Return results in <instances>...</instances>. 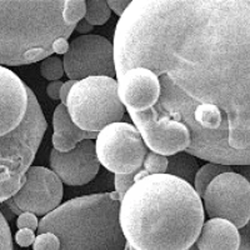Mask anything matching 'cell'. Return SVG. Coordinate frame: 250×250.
Instances as JSON below:
<instances>
[{
  "label": "cell",
  "mask_w": 250,
  "mask_h": 250,
  "mask_svg": "<svg viewBox=\"0 0 250 250\" xmlns=\"http://www.w3.org/2000/svg\"><path fill=\"white\" fill-rule=\"evenodd\" d=\"M113 46L117 80L133 68L159 78L148 111L189 129L185 153L250 165V0H133Z\"/></svg>",
  "instance_id": "cell-1"
},
{
  "label": "cell",
  "mask_w": 250,
  "mask_h": 250,
  "mask_svg": "<svg viewBox=\"0 0 250 250\" xmlns=\"http://www.w3.org/2000/svg\"><path fill=\"white\" fill-rule=\"evenodd\" d=\"M120 227L137 250H189L205 223L203 200L193 185L169 175L145 176L120 203Z\"/></svg>",
  "instance_id": "cell-2"
},
{
  "label": "cell",
  "mask_w": 250,
  "mask_h": 250,
  "mask_svg": "<svg viewBox=\"0 0 250 250\" xmlns=\"http://www.w3.org/2000/svg\"><path fill=\"white\" fill-rule=\"evenodd\" d=\"M46 128L33 90L14 71L0 65V182L25 176Z\"/></svg>",
  "instance_id": "cell-3"
},
{
  "label": "cell",
  "mask_w": 250,
  "mask_h": 250,
  "mask_svg": "<svg viewBox=\"0 0 250 250\" xmlns=\"http://www.w3.org/2000/svg\"><path fill=\"white\" fill-rule=\"evenodd\" d=\"M64 1L0 0V65H26L51 57L55 42L68 39L77 28L62 18Z\"/></svg>",
  "instance_id": "cell-4"
},
{
  "label": "cell",
  "mask_w": 250,
  "mask_h": 250,
  "mask_svg": "<svg viewBox=\"0 0 250 250\" xmlns=\"http://www.w3.org/2000/svg\"><path fill=\"white\" fill-rule=\"evenodd\" d=\"M122 196L117 191L91 194L68 200L42 218L38 235L53 233L60 250H124L120 227Z\"/></svg>",
  "instance_id": "cell-5"
},
{
  "label": "cell",
  "mask_w": 250,
  "mask_h": 250,
  "mask_svg": "<svg viewBox=\"0 0 250 250\" xmlns=\"http://www.w3.org/2000/svg\"><path fill=\"white\" fill-rule=\"evenodd\" d=\"M65 106L77 126L97 134L119 123L126 111L118 94V80L109 77H91L75 83Z\"/></svg>",
  "instance_id": "cell-6"
},
{
  "label": "cell",
  "mask_w": 250,
  "mask_h": 250,
  "mask_svg": "<svg viewBox=\"0 0 250 250\" xmlns=\"http://www.w3.org/2000/svg\"><path fill=\"white\" fill-rule=\"evenodd\" d=\"M98 160L115 174H133L142 169L149 149L133 124L119 122L103 129L95 140Z\"/></svg>",
  "instance_id": "cell-7"
},
{
  "label": "cell",
  "mask_w": 250,
  "mask_h": 250,
  "mask_svg": "<svg viewBox=\"0 0 250 250\" xmlns=\"http://www.w3.org/2000/svg\"><path fill=\"white\" fill-rule=\"evenodd\" d=\"M202 200L210 219H224L238 229L250 222V184L236 171L216 176L208 185Z\"/></svg>",
  "instance_id": "cell-8"
},
{
  "label": "cell",
  "mask_w": 250,
  "mask_h": 250,
  "mask_svg": "<svg viewBox=\"0 0 250 250\" xmlns=\"http://www.w3.org/2000/svg\"><path fill=\"white\" fill-rule=\"evenodd\" d=\"M62 62L69 80L79 82L91 77L117 78L114 46L102 35L88 34L75 38L62 58Z\"/></svg>",
  "instance_id": "cell-9"
},
{
  "label": "cell",
  "mask_w": 250,
  "mask_h": 250,
  "mask_svg": "<svg viewBox=\"0 0 250 250\" xmlns=\"http://www.w3.org/2000/svg\"><path fill=\"white\" fill-rule=\"evenodd\" d=\"M64 188L53 170L44 167H31L25 174L23 188L12 199L21 213L45 216L62 205Z\"/></svg>",
  "instance_id": "cell-10"
},
{
  "label": "cell",
  "mask_w": 250,
  "mask_h": 250,
  "mask_svg": "<svg viewBox=\"0 0 250 250\" xmlns=\"http://www.w3.org/2000/svg\"><path fill=\"white\" fill-rule=\"evenodd\" d=\"M134 126L142 134L148 149L163 156L183 153L190 146V133L183 123L168 118H155L149 111H128Z\"/></svg>",
  "instance_id": "cell-11"
},
{
  "label": "cell",
  "mask_w": 250,
  "mask_h": 250,
  "mask_svg": "<svg viewBox=\"0 0 250 250\" xmlns=\"http://www.w3.org/2000/svg\"><path fill=\"white\" fill-rule=\"evenodd\" d=\"M50 168L62 184L69 187H82L95 179L100 169L97 148L94 140H84L73 150L59 153L50 151Z\"/></svg>",
  "instance_id": "cell-12"
},
{
  "label": "cell",
  "mask_w": 250,
  "mask_h": 250,
  "mask_svg": "<svg viewBox=\"0 0 250 250\" xmlns=\"http://www.w3.org/2000/svg\"><path fill=\"white\" fill-rule=\"evenodd\" d=\"M162 86L159 78L146 68H133L118 79L120 102L128 111L144 113L156 105Z\"/></svg>",
  "instance_id": "cell-13"
},
{
  "label": "cell",
  "mask_w": 250,
  "mask_h": 250,
  "mask_svg": "<svg viewBox=\"0 0 250 250\" xmlns=\"http://www.w3.org/2000/svg\"><path fill=\"white\" fill-rule=\"evenodd\" d=\"M198 250H239L240 233L233 223L224 219H209L204 223L195 242Z\"/></svg>",
  "instance_id": "cell-14"
},
{
  "label": "cell",
  "mask_w": 250,
  "mask_h": 250,
  "mask_svg": "<svg viewBox=\"0 0 250 250\" xmlns=\"http://www.w3.org/2000/svg\"><path fill=\"white\" fill-rule=\"evenodd\" d=\"M53 148L59 153H68L73 150L79 143L84 140H97V133L82 130L74 124L64 104H59L53 114Z\"/></svg>",
  "instance_id": "cell-15"
},
{
  "label": "cell",
  "mask_w": 250,
  "mask_h": 250,
  "mask_svg": "<svg viewBox=\"0 0 250 250\" xmlns=\"http://www.w3.org/2000/svg\"><path fill=\"white\" fill-rule=\"evenodd\" d=\"M168 160L169 163L167 174L176 176V178L189 183L190 185L194 184L195 175L199 170V165H198L195 156L183 151V153H178L173 156H169Z\"/></svg>",
  "instance_id": "cell-16"
},
{
  "label": "cell",
  "mask_w": 250,
  "mask_h": 250,
  "mask_svg": "<svg viewBox=\"0 0 250 250\" xmlns=\"http://www.w3.org/2000/svg\"><path fill=\"white\" fill-rule=\"evenodd\" d=\"M229 171H234L233 167H228V165L222 164H214V163H208V164L203 165L202 168H199L198 173H196L195 180H194L193 185L195 191L198 193V195L203 199L208 185L210 184L218 175L224 173H229Z\"/></svg>",
  "instance_id": "cell-17"
},
{
  "label": "cell",
  "mask_w": 250,
  "mask_h": 250,
  "mask_svg": "<svg viewBox=\"0 0 250 250\" xmlns=\"http://www.w3.org/2000/svg\"><path fill=\"white\" fill-rule=\"evenodd\" d=\"M111 10L105 0H89L86 1V14L84 19L93 26L103 25L109 20Z\"/></svg>",
  "instance_id": "cell-18"
},
{
  "label": "cell",
  "mask_w": 250,
  "mask_h": 250,
  "mask_svg": "<svg viewBox=\"0 0 250 250\" xmlns=\"http://www.w3.org/2000/svg\"><path fill=\"white\" fill-rule=\"evenodd\" d=\"M86 14V1L84 0H65L62 18L70 25H78Z\"/></svg>",
  "instance_id": "cell-19"
},
{
  "label": "cell",
  "mask_w": 250,
  "mask_h": 250,
  "mask_svg": "<svg viewBox=\"0 0 250 250\" xmlns=\"http://www.w3.org/2000/svg\"><path fill=\"white\" fill-rule=\"evenodd\" d=\"M40 74L44 79L49 80V82H55L62 78V75L65 74L64 70V62L60 58L58 57H49L44 59L40 62Z\"/></svg>",
  "instance_id": "cell-20"
},
{
  "label": "cell",
  "mask_w": 250,
  "mask_h": 250,
  "mask_svg": "<svg viewBox=\"0 0 250 250\" xmlns=\"http://www.w3.org/2000/svg\"><path fill=\"white\" fill-rule=\"evenodd\" d=\"M168 158L160 154L153 153L149 150L144 159V164L142 168L144 169L149 175H158V174H167L168 170Z\"/></svg>",
  "instance_id": "cell-21"
},
{
  "label": "cell",
  "mask_w": 250,
  "mask_h": 250,
  "mask_svg": "<svg viewBox=\"0 0 250 250\" xmlns=\"http://www.w3.org/2000/svg\"><path fill=\"white\" fill-rule=\"evenodd\" d=\"M25 183V176L20 179H10L6 182H0V203H5L12 199L13 196L23 188Z\"/></svg>",
  "instance_id": "cell-22"
},
{
  "label": "cell",
  "mask_w": 250,
  "mask_h": 250,
  "mask_svg": "<svg viewBox=\"0 0 250 250\" xmlns=\"http://www.w3.org/2000/svg\"><path fill=\"white\" fill-rule=\"evenodd\" d=\"M33 250H60V240L55 234L44 233L35 238Z\"/></svg>",
  "instance_id": "cell-23"
},
{
  "label": "cell",
  "mask_w": 250,
  "mask_h": 250,
  "mask_svg": "<svg viewBox=\"0 0 250 250\" xmlns=\"http://www.w3.org/2000/svg\"><path fill=\"white\" fill-rule=\"evenodd\" d=\"M0 250H14L13 249L12 231H10L8 222L1 211H0Z\"/></svg>",
  "instance_id": "cell-24"
},
{
  "label": "cell",
  "mask_w": 250,
  "mask_h": 250,
  "mask_svg": "<svg viewBox=\"0 0 250 250\" xmlns=\"http://www.w3.org/2000/svg\"><path fill=\"white\" fill-rule=\"evenodd\" d=\"M134 184H135L134 183V173L120 174V175L118 174V175L114 176V188H115V191L122 196V199Z\"/></svg>",
  "instance_id": "cell-25"
},
{
  "label": "cell",
  "mask_w": 250,
  "mask_h": 250,
  "mask_svg": "<svg viewBox=\"0 0 250 250\" xmlns=\"http://www.w3.org/2000/svg\"><path fill=\"white\" fill-rule=\"evenodd\" d=\"M39 222L37 215L33 213H21L17 219V227L18 229H30L35 231L39 228Z\"/></svg>",
  "instance_id": "cell-26"
},
{
  "label": "cell",
  "mask_w": 250,
  "mask_h": 250,
  "mask_svg": "<svg viewBox=\"0 0 250 250\" xmlns=\"http://www.w3.org/2000/svg\"><path fill=\"white\" fill-rule=\"evenodd\" d=\"M35 238L37 236H35L34 231L30 230V229H20L15 234V242L19 247L23 248H28L34 244Z\"/></svg>",
  "instance_id": "cell-27"
},
{
  "label": "cell",
  "mask_w": 250,
  "mask_h": 250,
  "mask_svg": "<svg viewBox=\"0 0 250 250\" xmlns=\"http://www.w3.org/2000/svg\"><path fill=\"white\" fill-rule=\"evenodd\" d=\"M130 4V0H108V5L110 10H113L119 18L124 14L125 10L129 8Z\"/></svg>",
  "instance_id": "cell-28"
},
{
  "label": "cell",
  "mask_w": 250,
  "mask_h": 250,
  "mask_svg": "<svg viewBox=\"0 0 250 250\" xmlns=\"http://www.w3.org/2000/svg\"><path fill=\"white\" fill-rule=\"evenodd\" d=\"M64 83L62 80H55V82L49 83L46 86V94L48 97L53 100H60V89H62Z\"/></svg>",
  "instance_id": "cell-29"
},
{
  "label": "cell",
  "mask_w": 250,
  "mask_h": 250,
  "mask_svg": "<svg viewBox=\"0 0 250 250\" xmlns=\"http://www.w3.org/2000/svg\"><path fill=\"white\" fill-rule=\"evenodd\" d=\"M240 247L239 250H250V222L240 230Z\"/></svg>",
  "instance_id": "cell-30"
},
{
  "label": "cell",
  "mask_w": 250,
  "mask_h": 250,
  "mask_svg": "<svg viewBox=\"0 0 250 250\" xmlns=\"http://www.w3.org/2000/svg\"><path fill=\"white\" fill-rule=\"evenodd\" d=\"M75 83L74 80H68V82H65L64 84H62V89H60V102H62V104H64V105H66V99H68V95L69 93H70L71 88H73V85H74Z\"/></svg>",
  "instance_id": "cell-31"
},
{
  "label": "cell",
  "mask_w": 250,
  "mask_h": 250,
  "mask_svg": "<svg viewBox=\"0 0 250 250\" xmlns=\"http://www.w3.org/2000/svg\"><path fill=\"white\" fill-rule=\"evenodd\" d=\"M91 30H94V26L91 24H89L85 19H83L80 23H78L75 31H78L80 35H88V33H90Z\"/></svg>",
  "instance_id": "cell-32"
},
{
  "label": "cell",
  "mask_w": 250,
  "mask_h": 250,
  "mask_svg": "<svg viewBox=\"0 0 250 250\" xmlns=\"http://www.w3.org/2000/svg\"><path fill=\"white\" fill-rule=\"evenodd\" d=\"M234 171L243 175L250 184V165H240V167H233Z\"/></svg>",
  "instance_id": "cell-33"
},
{
  "label": "cell",
  "mask_w": 250,
  "mask_h": 250,
  "mask_svg": "<svg viewBox=\"0 0 250 250\" xmlns=\"http://www.w3.org/2000/svg\"><path fill=\"white\" fill-rule=\"evenodd\" d=\"M189 250H198V248H196V245L194 244L193 247H191V248H189Z\"/></svg>",
  "instance_id": "cell-34"
},
{
  "label": "cell",
  "mask_w": 250,
  "mask_h": 250,
  "mask_svg": "<svg viewBox=\"0 0 250 250\" xmlns=\"http://www.w3.org/2000/svg\"><path fill=\"white\" fill-rule=\"evenodd\" d=\"M128 249H129V250H137V249H134L133 247H130V245H129V244H128Z\"/></svg>",
  "instance_id": "cell-35"
}]
</instances>
